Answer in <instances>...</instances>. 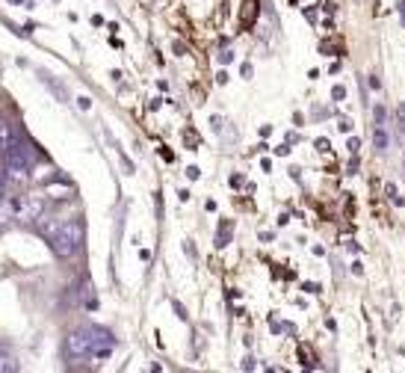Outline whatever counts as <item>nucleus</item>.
<instances>
[{
	"instance_id": "1",
	"label": "nucleus",
	"mask_w": 405,
	"mask_h": 373,
	"mask_svg": "<svg viewBox=\"0 0 405 373\" xmlns=\"http://www.w3.org/2000/svg\"><path fill=\"white\" fill-rule=\"evenodd\" d=\"M113 347L115 338L104 326H80L65 338V353L72 358H107Z\"/></svg>"
},
{
	"instance_id": "2",
	"label": "nucleus",
	"mask_w": 405,
	"mask_h": 373,
	"mask_svg": "<svg viewBox=\"0 0 405 373\" xmlns=\"http://www.w3.org/2000/svg\"><path fill=\"white\" fill-rule=\"evenodd\" d=\"M48 243H51L56 258H63V261L74 258L80 246H83V223H80V219H63L53 235L48 237Z\"/></svg>"
},
{
	"instance_id": "3",
	"label": "nucleus",
	"mask_w": 405,
	"mask_h": 373,
	"mask_svg": "<svg viewBox=\"0 0 405 373\" xmlns=\"http://www.w3.org/2000/svg\"><path fill=\"white\" fill-rule=\"evenodd\" d=\"M3 157H6V178L13 181V184L27 181V172L33 166V151L21 143V139H15L13 148L3 151Z\"/></svg>"
},
{
	"instance_id": "4",
	"label": "nucleus",
	"mask_w": 405,
	"mask_h": 373,
	"mask_svg": "<svg viewBox=\"0 0 405 373\" xmlns=\"http://www.w3.org/2000/svg\"><path fill=\"white\" fill-rule=\"evenodd\" d=\"M15 131L13 127H9L3 119H0V151H6V148H13V143H15Z\"/></svg>"
},
{
	"instance_id": "5",
	"label": "nucleus",
	"mask_w": 405,
	"mask_h": 373,
	"mask_svg": "<svg viewBox=\"0 0 405 373\" xmlns=\"http://www.w3.org/2000/svg\"><path fill=\"white\" fill-rule=\"evenodd\" d=\"M231 231H234V225H231V219H225V223L219 225V231H216V246L219 249H225L231 243Z\"/></svg>"
},
{
	"instance_id": "6",
	"label": "nucleus",
	"mask_w": 405,
	"mask_h": 373,
	"mask_svg": "<svg viewBox=\"0 0 405 373\" xmlns=\"http://www.w3.org/2000/svg\"><path fill=\"white\" fill-rule=\"evenodd\" d=\"M48 193H51V199H68V196H72V186L56 184V186H48Z\"/></svg>"
},
{
	"instance_id": "7",
	"label": "nucleus",
	"mask_w": 405,
	"mask_h": 373,
	"mask_svg": "<svg viewBox=\"0 0 405 373\" xmlns=\"http://www.w3.org/2000/svg\"><path fill=\"white\" fill-rule=\"evenodd\" d=\"M388 143H390V139H388V134H385V127H376V134H373V145H376L379 151H385Z\"/></svg>"
},
{
	"instance_id": "8",
	"label": "nucleus",
	"mask_w": 405,
	"mask_h": 373,
	"mask_svg": "<svg viewBox=\"0 0 405 373\" xmlns=\"http://www.w3.org/2000/svg\"><path fill=\"white\" fill-rule=\"evenodd\" d=\"M254 21V0H249L246 9H242V24H251Z\"/></svg>"
},
{
	"instance_id": "9",
	"label": "nucleus",
	"mask_w": 405,
	"mask_h": 373,
	"mask_svg": "<svg viewBox=\"0 0 405 373\" xmlns=\"http://www.w3.org/2000/svg\"><path fill=\"white\" fill-rule=\"evenodd\" d=\"M373 116H376V127H381L385 125V116H388V110L381 107V104H376V110H373Z\"/></svg>"
},
{
	"instance_id": "10",
	"label": "nucleus",
	"mask_w": 405,
	"mask_h": 373,
	"mask_svg": "<svg viewBox=\"0 0 405 373\" xmlns=\"http://www.w3.org/2000/svg\"><path fill=\"white\" fill-rule=\"evenodd\" d=\"M331 98H334V101H343V98H346V89H343L340 84H338V86H331Z\"/></svg>"
},
{
	"instance_id": "11",
	"label": "nucleus",
	"mask_w": 405,
	"mask_h": 373,
	"mask_svg": "<svg viewBox=\"0 0 405 373\" xmlns=\"http://www.w3.org/2000/svg\"><path fill=\"white\" fill-rule=\"evenodd\" d=\"M349 151H352V154H358V151H361V139H358V136L349 139Z\"/></svg>"
},
{
	"instance_id": "12",
	"label": "nucleus",
	"mask_w": 405,
	"mask_h": 373,
	"mask_svg": "<svg viewBox=\"0 0 405 373\" xmlns=\"http://www.w3.org/2000/svg\"><path fill=\"white\" fill-rule=\"evenodd\" d=\"M302 290H305V294H320V285H314V282H305V285H302Z\"/></svg>"
},
{
	"instance_id": "13",
	"label": "nucleus",
	"mask_w": 405,
	"mask_h": 373,
	"mask_svg": "<svg viewBox=\"0 0 405 373\" xmlns=\"http://www.w3.org/2000/svg\"><path fill=\"white\" fill-rule=\"evenodd\" d=\"M338 127H340L343 134H349V131H352V122H349V119H340V122H338Z\"/></svg>"
},
{
	"instance_id": "14",
	"label": "nucleus",
	"mask_w": 405,
	"mask_h": 373,
	"mask_svg": "<svg viewBox=\"0 0 405 373\" xmlns=\"http://www.w3.org/2000/svg\"><path fill=\"white\" fill-rule=\"evenodd\" d=\"M314 145H317V151H329V139H326V136H320Z\"/></svg>"
},
{
	"instance_id": "15",
	"label": "nucleus",
	"mask_w": 405,
	"mask_h": 373,
	"mask_svg": "<svg viewBox=\"0 0 405 373\" xmlns=\"http://www.w3.org/2000/svg\"><path fill=\"white\" fill-rule=\"evenodd\" d=\"M385 193H388L390 199H393V196H397V184H390V181H388V184H385Z\"/></svg>"
},
{
	"instance_id": "16",
	"label": "nucleus",
	"mask_w": 405,
	"mask_h": 373,
	"mask_svg": "<svg viewBox=\"0 0 405 373\" xmlns=\"http://www.w3.org/2000/svg\"><path fill=\"white\" fill-rule=\"evenodd\" d=\"M397 119H399V125L405 127V104H399V110H397Z\"/></svg>"
},
{
	"instance_id": "17",
	"label": "nucleus",
	"mask_w": 405,
	"mask_h": 373,
	"mask_svg": "<svg viewBox=\"0 0 405 373\" xmlns=\"http://www.w3.org/2000/svg\"><path fill=\"white\" fill-rule=\"evenodd\" d=\"M352 273H355V276H361V273H364V264H361V261H355V264H352Z\"/></svg>"
},
{
	"instance_id": "18",
	"label": "nucleus",
	"mask_w": 405,
	"mask_h": 373,
	"mask_svg": "<svg viewBox=\"0 0 405 373\" xmlns=\"http://www.w3.org/2000/svg\"><path fill=\"white\" fill-rule=\"evenodd\" d=\"M231 56H234L231 51H222V54H219V63H231Z\"/></svg>"
},
{
	"instance_id": "19",
	"label": "nucleus",
	"mask_w": 405,
	"mask_h": 373,
	"mask_svg": "<svg viewBox=\"0 0 405 373\" xmlns=\"http://www.w3.org/2000/svg\"><path fill=\"white\" fill-rule=\"evenodd\" d=\"M175 311H178V317H181V320H187V311H183L181 302H175Z\"/></svg>"
},
{
	"instance_id": "20",
	"label": "nucleus",
	"mask_w": 405,
	"mask_h": 373,
	"mask_svg": "<svg viewBox=\"0 0 405 373\" xmlns=\"http://www.w3.org/2000/svg\"><path fill=\"white\" fill-rule=\"evenodd\" d=\"M187 175H190V178H192V181H195V178H199V175H201V172H199V166H190V169H187Z\"/></svg>"
},
{
	"instance_id": "21",
	"label": "nucleus",
	"mask_w": 405,
	"mask_h": 373,
	"mask_svg": "<svg viewBox=\"0 0 405 373\" xmlns=\"http://www.w3.org/2000/svg\"><path fill=\"white\" fill-rule=\"evenodd\" d=\"M3 190H6V181H3V175H0V202H3Z\"/></svg>"
},
{
	"instance_id": "22",
	"label": "nucleus",
	"mask_w": 405,
	"mask_h": 373,
	"mask_svg": "<svg viewBox=\"0 0 405 373\" xmlns=\"http://www.w3.org/2000/svg\"><path fill=\"white\" fill-rule=\"evenodd\" d=\"M402 166H405V157H402Z\"/></svg>"
}]
</instances>
